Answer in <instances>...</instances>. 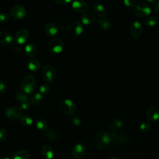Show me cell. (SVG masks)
Returning a JSON list of instances; mask_svg holds the SVG:
<instances>
[{
    "label": "cell",
    "instance_id": "cell-1",
    "mask_svg": "<svg viewBox=\"0 0 159 159\" xmlns=\"http://www.w3.org/2000/svg\"><path fill=\"white\" fill-rule=\"evenodd\" d=\"M92 142L96 149L104 150L111 143L110 134L104 130H99L93 135Z\"/></svg>",
    "mask_w": 159,
    "mask_h": 159
},
{
    "label": "cell",
    "instance_id": "cell-2",
    "mask_svg": "<svg viewBox=\"0 0 159 159\" xmlns=\"http://www.w3.org/2000/svg\"><path fill=\"white\" fill-rule=\"evenodd\" d=\"M20 88L25 94L32 93L36 88V83L34 77L31 75H25L20 82Z\"/></svg>",
    "mask_w": 159,
    "mask_h": 159
},
{
    "label": "cell",
    "instance_id": "cell-3",
    "mask_svg": "<svg viewBox=\"0 0 159 159\" xmlns=\"http://www.w3.org/2000/svg\"><path fill=\"white\" fill-rule=\"evenodd\" d=\"M110 134L111 143L113 147H120L127 145L130 142L128 135L124 134H119L116 132H112Z\"/></svg>",
    "mask_w": 159,
    "mask_h": 159
},
{
    "label": "cell",
    "instance_id": "cell-4",
    "mask_svg": "<svg viewBox=\"0 0 159 159\" xmlns=\"http://www.w3.org/2000/svg\"><path fill=\"white\" fill-rule=\"evenodd\" d=\"M58 109L60 112L65 115L71 116L76 111V106L72 100L66 99L61 101L59 103Z\"/></svg>",
    "mask_w": 159,
    "mask_h": 159
},
{
    "label": "cell",
    "instance_id": "cell-5",
    "mask_svg": "<svg viewBox=\"0 0 159 159\" xmlns=\"http://www.w3.org/2000/svg\"><path fill=\"white\" fill-rule=\"evenodd\" d=\"M83 28L82 24L77 20L70 22L66 27V34L71 38H76L83 32Z\"/></svg>",
    "mask_w": 159,
    "mask_h": 159
},
{
    "label": "cell",
    "instance_id": "cell-6",
    "mask_svg": "<svg viewBox=\"0 0 159 159\" xmlns=\"http://www.w3.org/2000/svg\"><path fill=\"white\" fill-rule=\"evenodd\" d=\"M42 76L45 82L53 83L57 78V73L52 66L47 65L43 68Z\"/></svg>",
    "mask_w": 159,
    "mask_h": 159
},
{
    "label": "cell",
    "instance_id": "cell-7",
    "mask_svg": "<svg viewBox=\"0 0 159 159\" xmlns=\"http://www.w3.org/2000/svg\"><path fill=\"white\" fill-rule=\"evenodd\" d=\"M48 50L52 53H60L64 48V43L63 41L58 38L52 39L48 44Z\"/></svg>",
    "mask_w": 159,
    "mask_h": 159
},
{
    "label": "cell",
    "instance_id": "cell-8",
    "mask_svg": "<svg viewBox=\"0 0 159 159\" xmlns=\"http://www.w3.org/2000/svg\"><path fill=\"white\" fill-rule=\"evenodd\" d=\"M87 152V147L83 143H78L75 144L71 148V156L75 159H80L83 158Z\"/></svg>",
    "mask_w": 159,
    "mask_h": 159
},
{
    "label": "cell",
    "instance_id": "cell-9",
    "mask_svg": "<svg viewBox=\"0 0 159 159\" xmlns=\"http://www.w3.org/2000/svg\"><path fill=\"white\" fill-rule=\"evenodd\" d=\"M5 116L11 121H16L20 119L22 116V111L18 106H12L7 108L5 110Z\"/></svg>",
    "mask_w": 159,
    "mask_h": 159
},
{
    "label": "cell",
    "instance_id": "cell-10",
    "mask_svg": "<svg viewBox=\"0 0 159 159\" xmlns=\"http://www.w3.org/2000/svg\"><path fill=\"white\" fill-rule=\"evenodd\" d=\"M11 15L15 20L22 19L26 16V9L22 5H15L11 9Z\"/></svg>",
    "mask_w": 159,
    "mask_h": 159
},
{
    "label": "cell",
    "instance_id": "cell-11",
    "mask_svg": "<svg viewBox=\"0 0 159 159\" xmlns=\"http://www.w3.org/2000/svg\"><path fill=\"white\" fill-rule=\"evenodd\" d=\"M129 31L132 37L134 39H138L140 37L142 32V25L139 21H133L130 25Z\"/></svg>",
    "mask_w": 159,
    "mask_h": 159
},
{
    "label": "cell",
    "instance_id": "cell-12",
    "mask_svg": "<svg viewBox=\"0 0 159 159\" xmlns=\"http://www.w3.org/2000/svg\"><path fill=\"white\" fill-rule=\"evenodd\" d=\"M29 32L26 29H20L16 32L14 36V39L16 42L19 44L24 43L29 39Z\"/></svg>",
    "mask_w": 159,
    "mask_h": 159
},
{
    "label": "cell",
    "instance_id": "cell-13",
    "mask_svg": "<svg viewBox=\"0 0 159 159\" xmlns=\"http://www.w3.org/2000/svg\"><path fill=\"white\" fill-rule=\"evenodd\" d=\"M45 32L50 37H55L59 34V27L53 22H48L45 26Z\"/></svg>",
    "mask_w": 159,
    "mask_h": 159
},
{
    "label": "cell",
    "instance_id": "cell-14",
    "mask_svg": "<svg viewBox=\"0 0 159 159\" xmlns=\"http://www.w3.org/2000/svg\"><path fill=\"white\" fill-rule=\"evenodd\" d=\"M72 9L76 12H85L88 9V4L83 0H75L71 4Z\"/></svg>",
    "mask_w": 159,
    "mask_h": 159
},
{
    "label": "cell",
    "instance_id": "cell-15",
    "mask_svg": "<svg viewBox=\"0 0 159 159\" xmlns=\"http://www.w3.org/2000/svg\"><path fill=\"white\" fill-rule=\"evenodd\" d=\"M147 118L151 122H156L159 119V110L155 106H150L147 111Z\"/></svg>",
    "mask_w": 159,
    "mask_h": 159
},
{
    "label": "cell",
    "instance_id": "cell-16",
    "mask_svg": "<svg viewBox=\"0 0 159 159\" xmlns=\"http://www.w3.org/2000/svg\"><path fill=\"white\" fill-rule=\"evenodd\" d=\"M95 19V15L91 12H84L81 17V20L82 23L84 25H89L93 24L94 22Z\"/></svg>",
    "mask_w": 159,
    "mask_h": 159
},
{
    "label": "cell",
    "instance_id": "cell-17",
    "mask_svg": "<svg viewBox=\"0 0 159 159\" xmlns=\"http://www.w3.org/2000/svg\"><path fill=\"white\" fill-rule=\"evenodd\" d=\"M41 153L45 159H52L54 155L53 148L50 145L47 144L42 146L41 149Z\"/></svg>",
    "mask_w": 159,
    "mask_h": 159
},
{
    "label": "cell",
    "instance_id": "cell-18",
    "mask_svg": "<svg viewBox=\"0 0 159 159\" xmlns=\"http://www.w3.org/2000/svg\"><path fill=\"white\" fill-rule=\"evenodd\" d=\"M45 137L51 142H57L60 138L59 133L53 129H48L45 130Z\"/></svg>",
    "mask_w": 159,
    "mask_h": 159
},
{
    "label": "cell",
    "instance_id": "cell-19",
    "mask_svg": "<svg viewBox=\"0 0 159 159\" xmlns=\"http://www.w3.org/2000/svg\"><path fill=\"white\" fill-rule=\"evenodd\" d=\"M13 41L12 37L5 31H0V44L7 45L11 44Z\"/></svg>",
    "mask_w": 159,
    "mask_h": 159
},
{
    "label": "cell",
    "instance_id": "cell-20",
    "mask_svg": "<svg viewBox=\"0 0 159 159\" xmlns=\"http://www.w3.org/2000/svg\"><path fill=\"white\" fill-rule=\"evenodd\" d=\"M94 12L100 17H105L107 14V11L105 7L99 3H95L93 6Z\"/></svg>",
    "mask_w": 159,
    "mask_h": 159
},
{
    "label": "cell",
    "instance_id": "cell-21",
    "mask_svg": "<svg viewBox=\"0 0 159 159\" xmlns=\"http://www.w3.org/2000/svg\"><path fill=\"white\" fill-rule=\"evenodd\" d=\"M98 24L101 29L105 31H107L112 27L111 21L105 17H100L98 19Z\"/></svg>",
    "mask_w": 159,
    "mask_h": 159
},
{
    "label": "cell",
    "instance_id": "cell-22",
    "mask_svg": "<svg viewBox=\"0 0 159 159\" xmlns=\"http://www.w3.org/2000/svg\"><path fill=\"white\" fill-rule=\"evenodd\" d=\"M123 121L119 118L114 119L111 121L109 124V129L112 130V132H116V130L120 129L123 125Z\"/></svg>",
    "mask_w": 159,
    "mask_h": 159
},
{
    "label": "cell",
    "instance_id": "cell-23",
    "mask_svg": "<svg viewBox=\"0 0 159 159\" xmlns=\"http://www.w3.org/2000/svg\"><path fill=\"white\" fill-rule=\"evenodd\" d=\"M25 52L29 57H34L37 54V49L33 43H28L25 47Z\"/></svg>",
    "mask_w": 159,
    "mask_h": 159
},
{
    "label": "cell",
    "instance_id": "cell-24",
    "mask_svg": "<svg viewBox=\"0 0 159 159\" xmlns=\"http://www.w3.org/2000/svg\"><path fill=\"white\" fill-rule=\"evenodd\" d=\"M29 153L24 149L19 150L15 152L12 155V159H29Z\"/></svg>",
    "mask_w": 159,
    "mask_h": 159
},
{
    "label": "cell",
    "instance_id": "cell-25",
    "mask_svg": "<svg viewBox=\"0 0 159 159\" xmlns=\"http://www.w3.org/2000/svg\"><path fill=\"white\" fill-rule=\"evenodd\" d=\"M41 65L39 60L37 59H32L27 63V67L29 70L32 72H37L40 68Z\"/></svg>",
    "mask_w": 159,
    "mask_h": 159
},
{
    "label": "cell",
    "instance_id": "cell-26",
    "mask_svg": "<svg viewBox=\"0 0 159 159\" xmlns=\"http://www.w3.org/2000/svg\"><path fill=\"white\" fill-rule=\"evenodd\" d=\"M44 99L43 95L40 93H36L32 95L30 98V102L34 105H39L40 104Z\"/></svg>",
    "mask_w": 159,
    "mask_h": 159
},
{
    "label": "cell",
    "instance_id": "cell-27",
    "mask_svg": "<svg viewBox=\"0 0 159 159\" xmlns=\"http://www.w3.org/2000/svg\"><path fill=\"white\" fill-rule=\"evenodd\" d=\"M158 22V19L155 16H149L145 18L144 20V24L146 26L148 27H153L157 25Z\"/></svg>",
    "mask_w": 159,
    "mask_h": 159
},
{
    "label": "cell",
    "instance_id": "cell-28",
    "mask_svg": "<svg viewBox=\"0 0 159 159\" xmlns=\"http://www.w3.org/2000/svg\"><path fill=\"white\" fill-rule=\"evenodd\" d=\"M35 126L39 130L45 131L47 129V123L43 119H37L35 120Z\"/></svg>",
    "mask_w": 159,
    "mask_h": 159
},
{
    "label": "cell",
    "instance_id": "cell-29",
    "mask_svg": "<svg viewBox=\"0 0 159 159\" xmlns=\"http://www.w3.org/2000/svg\"><path fill=\"white\" fill-rule=\"evenodd\" d=\"M20 124L25 127L30 126L32 124V119L28 115H22L20 118Z\"/></svg>",
    "mask_w": 159,
    "mask_h": 159
},
{
    "label": "cell",
    "instance_id": "cell-30",
    "mask_svg": "<svg viewBox=\"0 0 159 159\" xmlns=\"http://www.w3.org/2000/svg\"><path fill=\"white\" fill-rule=\"evenodd\" d=\"M136 6L137 7H139L140 10H142L144 13L147 16H148L150 13H151V9L150 7L145 3L144 2H140V3H139L137 5H136Z\"/></svg>",
    "mask_w": 159,
    "mask_h": 159
},
{
    "label": "cell",
    "instance_id": "cell-31",
    "mask_svg": "<svg viewBox=\"0 0 159 159\" xmlns=\"http://www.w3.org/2000/svg\"><path fill=\"white\" fill-rule=\"evenodd\" d=\"M151 129V124L148 122H143L139 125V130L142 133H147Z\"/></svg>",
    "mask_w": 159,
    "mask_h": 159
},
{
    "label": "cell",
    "instance_id": "cell-32",
    "mask_svg": "<svg viewBox=\"0 0 159 159\" xmlns=\"http://www.w3.org/2000/svg\"><path fill=\"white\" fill-rule=\"evenodd\" d=\"M50 91V87L49 84L47 83H44L41 84L39 88V93L42 95H47L49 93Z\"/></svg>",
    "mask_w": 159,
    "mask_h": 159
},
{
    "label": "cell",
    "instance_id": "cell-33",
    "mask_svg": "<svg viewBox=\"0 0 159 159\" xmlns=\"http://www.w3.org/2000/svg\"><path fill=\"white\" fill-rule=\"evenodd\" d=\"M15 99L17 101L20 102L24 101H28L29 97L24 93H22L21 92H17L15 94Z\"/></svg>",
    "mask_w": 159,
    "mask_h": 159
},
{
    "label": "cell",
    "instance_id": "cell-34",
    "mask_svg": "<svg viewBox=\"0 0 159 159\" xmlns=\"http://www.w3.org/2000/svg\"><path fill=\"white\" fill-rule=\"evenodd\" d=\"M8 135V132L5 128H0V143L4 142Z\"/></svg>",
    "mask_w": 159,
    "mask_h": 159
},
{
    "label": "cell",
    "instance_id": "cell-35",
    "mask_svg": "<svg viewBox=\"0 0 159 159\" xmlns=\"http://www.w3.org/2000/svg\"><path fill=\"white\" fill-rule=\"evenodd\" d=\"M70 122L71 123L75 125V126H79L81 124V120L80 119V117L76 115H71L70 117Z\"/></svg>",
    "mask_w": 159,
    "mask_h": 159
},
{
    "label": "cell",
    "instance_id": "cell-36",
    "mask_svg": "<svg viewBox=\"0 0 159 159\" xmlns=\"http://www.w3.org/2000/svg\"><path fill=\"white\" fill-rule=\"evenodd\" d=\"M10 19L9 15L4 12H0V24L7 23Z\"/></svg>",
    "mask_w": 159,
    "mask_h": 159
},
{
    "label": "cell",
    "instance_id": "cell-37",
    "mask_svg": "<svg viewBox=\"0 0 159 159\" xmlns=\"http://www.w3.org/2000/svg\"><path fill=\"white\" fill-rule=\"evenodd\" d=\"M30 106V103L28 101H20L19 103L18 107L21 109V111L23 110H26L29 109Z\"/></svg>",
    "mask_w": 159,
    "mask_h": 159
},
{
    "label": "cell",
    "instance_id": "cell-38",
    "mask_svg": "<svg viewBox=\"0 0 159 159\" xmlns=\"http://www.w3.org/2000/svg\"><path fill=\"white\" fill-rule=\"evenodd\" d=\"M134 12L136 16H137L140 17H147V16L145 14V13L142 10H140L139 7H137L136 6L134 8Z\"/></svg>",
    "mask_w": 159,
    "mask_h": 159
},
{
    "label": "cell",
    "instance_id": "cell-39",
    "mask_svg": "<svg viewBox=\"0 0 159 159\" xmlns=\"http://www.w3.org/2000/svg\"><path fill=\"white\" fill-rule=\"evenodd\" d=\"M124 5L128 8H132L135 6V0H124Z\"/></svg>",
    "mask_w": 159,
    "mask_h": 159
},
{
    "label": "cell",
    "instance_id": "cell-40",
    "mask_svg": "<svg viewBox=\"0 0 159 159\" xmlns=\"http://www.w3.org/2000/svg\"><path fill=\"white\" fill-rule=\"evenodd\" d=\"M7 88V86L6 83L3 81L0 80V94H4L6 91Z\"/></svg>",
    "mask_w": 159,
    "mask_h": 159
},
{
    "label": "cell",
    "instance_id": "cell-41",
    "mask_svg": "<svg viewBox=\"0 0 159 159\" xmlns=\"http://www.w3.org/2000/svg\"><path fill=\"white\" fill-rule=\"evenodd\" d=\"M54 1L56 4H60V5L66 4L71 1V0H54Z\"/></svg>",
    "mask_w": 159,
    "mask_h": 159
},
{
    "label": "cell",
    "instance_id": "cell-42",
    "mask_svg": "<svg viewBox=\"0 0 159 159\" xmlns=\"http://www.w3.org/2000/svg\"><path fill=\"white\" fill-rule=\"evenodd\" d=\"M154 9H155V11L159 14V1L158 2H157L155 6V7H154Z\"/></svg>",
    "mask_w": 159,
    "mask_h": 159
},
{
    "label": "cell",
    "instance_id": "cell-43",
    "mask_svg": "<svg viewBox=\"0 0 159 159\" xmlns=\"http://www.w3.org/2000/svg\"><path fill=\"white\" fill-rule=\"evenodd\" d=\"M146 1L151 4H155L157 2V0H146Z\"/></svg>",
    "mask_w": 159,
    "mask_h": 159
},
{
    "label": "cell",
    "instance_id": "cell-44",
    "mask_svg": "<svg viewBox=\"0 0 159 159\" xmlns=\"http://www.w3.org/2000/svg\"><path fill=\"white\" fill-rule=\"evenodd\" d=\"M0 159H10V158H8V157H1V158H0Z\"/></svg>",
    "mask_w": 159,
    "mask_h": 159
},
{
    "label": "cell",
    "instance_id": "cell-45",
    "mask_svg": "<svg viewBox=\"0 0 159 159\" xmlns=\"http://www.w3.org/2000/svg\"><path fill=\"white\" fill-rule=\"evenodd\" d=\"M110 159H118V158H116V157H112V158H111Z\"/></svg>",
    "mask_w": 159,
    "mask_h": 159
},
{
    "label": "cell",
    "instance_id": "cell-46",
    "mask_svg": "<svg viewBox=\"0 0 159 159\" xmlns=\"http://www.w3.org/2000/svg\"><path fill=\"white\" fill-rule=\"evenodd\" d=\"M104 1H108V0H104Z\"/></svg>",
    "mask_w": 159,
    "mask_h": 159
},
{
    "label": "cell",
    "instance_id": "cell-47",
    "mask_svg": "<svg viewBox=\"0 0 159 159\" xmlns=\"http://www.w3.org/2000/svg\"><path fill=\"white\" fill-rule=\"evenodd\" d=\"M125 159H129V158H125Z\"/></svg>",
    "mask_w": 159,
    "mask_h": 159
}]
</instances>
